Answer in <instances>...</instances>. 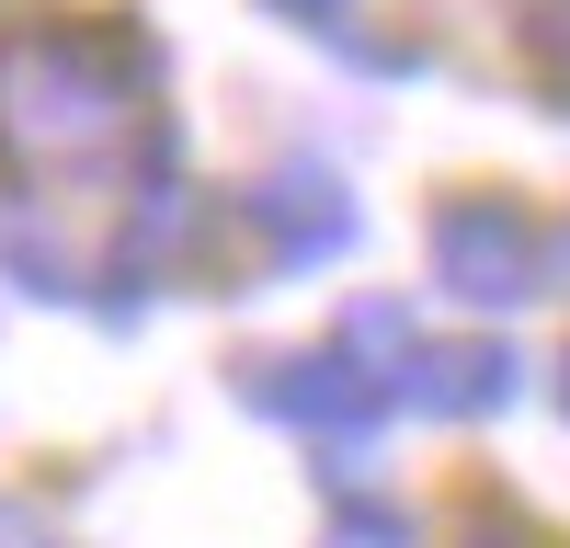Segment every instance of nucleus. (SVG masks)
Wrapping results in <instances>:
<instances>
[{
	"instance_id": "nucleus-1",
	"label": "nucleus",
	"mask_w": 570,
	"mask_h": 548,
	"mask_svg": "<svg viewBox=\"0 0 570 548\" xmlns=\"http://www.w3.org/2000/svg\"><path fill=\"white\" fill-rule=\"evenodd\" d=\"M149 126V46L126 23H12L0 35V172L58 183Z\"/></svg>"
},
{
	"instance_id": "nucleus-2",
	"label": "nucleus",
	"mask_w": 570,
	"mask_h": 548,
	"mask_svg": "<svg viewBox=\"0 0 570 548\" xmlns=\"http://www.w3.org/2000/svg\"><path fill=\"white\" fill-rule=\"evenodd\" d=\"M434 286L468 297V309H525V297H548V241H537V217L502 206V195L434 206Z\"/></svg>"
},
{
	"instance_id": "nucleus-3",
	"label": "nucleus",
	"mask_w": 570,
	"mask_h": 548,
	"mask_svg": "<svg viewBox=\"0 0 570 548\" xmlns=\"http://www.w3.org/2000/svg\"><path fill=\"white\" fill-rule=\"evenodd\" d=\"M252 400L285 411V423H320V434H365L376 423V378L354 354H297V365H252Z\"/></svg>"
},
{
	"instance_id": "nucleus-4",
	"label": "nucleus",
	"mask_w": 570,
	"mask_h": 548,
	"mask_svg": "<svg viewBox=\"0 0 570 548\" xmlns=\"http://www.w3.org/2000/svg\"><path fill=\"white\" fill-rule=\"evenodd\" d=\"M252 217L274 228L285 263H320V252L354 241V206H343V183H331V172H274L263 195H252Z\"/></svg>"
},
{
	"instance_id": "nucleus-5",
	"label": "nucleus",
	"mask_w": 570,
	"mask_h": 548,
	"mask_svg": "<svg viewBox=\"0 0 570 548\" xmlns=\"http://www.w3.org/2000/svg\"><path fill=\"white\" fill-rule=\"evenodd\" d=\"M400 389L422 411H502L513 400V354L502 343H422V354H400Z\"/></svg>"
},
{
	"instance_id": "nucleus-6",
	"label": "nucleus",
	"mask_w": 570,
	"mask_h": 548,
	"mask_svg": "<svg viewBox=\"0 0 570 548\" xmlns=\"http://www.w3.org/2000/svg\"><path fill=\"white\" fill-rule=\"evenodd\" d=\"M513 23H525V58H537V80L570 104V0H525Z\"/></svg>"
},
{
	"instance_id": "nucleus-7",
	"label": "nucleus",
	"mask_w": 570,
	"mask_h": 548,
	"mask_svg": "<svg viewBox=\"0 0 570 548\" xmlns=\"http://www.w3.org/2000/svg\"><path fill=\"white\" fill-rule=\"evenodd\" d=\"M331 548H411V526H400V515H354Z\"/></svg>"
},
{
	"instance_id": "nucleus-8",
	"label": "nucleus",
	"mask_w": 570,
	"mask_h": 548,
	"mask_svg": "<svg viewBox=\"0 0 570 548\" xmlns=\"http://www.w3.org/2000/svg\"><path fill=\"white\" fill-rule=\"evenodd\" d=\"M468 548H548V537H525L513 515H480V526H468Z\"/></svg>"
},
{
	"instance_id": "nucleus-9",
	"label": "nucleus",
	"mask_w": 570,
	"mask_h": 548,
	"mask_svg": "<svg viewBox=\"0 0 570 548\" xmlns=\"http://www.w3.org/2000/svg\"><path fill=\"white\" fill-rule=\"evenodd\" d=\"M274 12H297V23H331V12H343V0H274Z\"/></svg>"
},
{
	"instance_id": "nucleus-10",
	"label": "nucleus",
	"mask_w": 570,
	"mask_h": 548,
	"mask_svg": "<svg viewBox=\"0 0 570 548\" xmlns=\"http://www.w3.org/2000/svg\"><path fill=\"white\" fill-rule=\"evenodd\" d=\"M559 411H570V354H559Z\"/></svg>"
}]
</instances>
